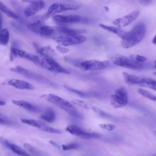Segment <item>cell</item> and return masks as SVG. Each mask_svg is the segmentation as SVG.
<instances>
[{
    "instance_id": "6da1fadb",
    "label": "cell",
    "mask_w": 156,
    "mask_h": 156,
    "mask_svg": "<svg viewBox=\"0 0 156 156\" xmlns=\"http://www.w3.org/2000/svg\"><path fill=\"white\" fill-rule=\"evenodd\" d=\"M146 32L144 24L140 23L136 24L130 31L126 32L121 38V46L128 49L139 43L145 36Z\"/></svg>"
},
{
    "instance_id": "7a4b0ae2",
    "label": "cell",
    "mask_w": 156,
    "mask_h": 156,
    "mask_svg": "<svg viewBox=\"0 0 156 156\" xmlns=\"http://www.w3.org/2000/svg\"><path fill=\"white\" fill-rule=\"evenodd\" d=\"M41 97L48 101L51 102L52 104L60 108L63 110L66 113L77 118H82V115L75 108L73 104L66 99L58 96L56 94L48 93L44 94L41 96Z\"/></svg>"
},
{
    "instance_id": "3957f363",
    "label": "cell",
    "mask_w": 156,
    "mask_h": 156,
    "mask_svg": "<svg viewBox=\"0 0 156 156\" xmlns=\"http://www.w3.org/2000/svg\"><path fill=\"white\" fill-rule=\"evenodd\" d=\"M37 65L52 72L57 73L69 74L70 72L62 66L52 57H40L36 63Z\"/></svg>"
},
{
    "instance_id": "277c9868",
    "label": "cell",
    "mask_w": 156,
    "mask_h": 156,
    "mask_svg": "<svg viewBox=\"0 0 156 156\" xmlns=\"http://www.w3.org/2000/svg\"><path fill=\"white\" fill-rule=\"evenodd\" d=\"M79 8V6L76 4L55 2L49 6L48 10L42 16L41 20H46L51 16L57 15L56 14L68 10H75Z\"/></svg>"
},
{
    "instance_id": "5b68a950",
    "label": "cell",
    "mask_w": 156,
    "mask_h": 156,
    "mask_svg": "<svg viewBox=\"0 0 156 156\" xmlns=\"http://www.w3.org/2000/svg\"><path fill=\"white\" fill-rule=\"evenodd\" d=\"M128 103V94L124 87L116 89L114 94L110 96V104L115 108L126 106Z\"/></svg>"
},
{
    "instance_id": "8992f818",
    "label": "cell",
    "mask_w": 156,
    "mask_h": 156,
    "mask_svg": "<svg viewBox=\"0 0 156 156\" xmlns=\"http://www.w3.org/2000/svg\"><path fill=\"white\" fill-rule=\"evenodd\" d=\"M52 39L63 46H69L80 44L86 40V37L82 35H58L52 38Z\"/></svg>"
},
{
    "instance_id": "52a82bcc",
    "label": "cell",
    "mask_w": 156,
    "mask_h": 156,
    "mask_svg": "<svg viewBox=\"0 0 156 156\" xmlns=\"http://www.w3.org/2000/svg\"><path fill=\"white\" fill-rule=\"evenodd\" d=\"M112 61L115 65L131 69H141L144 66V63H138L130 57L117 56L114 57L112 59Z\"/></svg>"
},
{
    "instance_id": "ba28073f",
    "label": "cell",
    "mask_w": 156,
    "mask_h": 156,
    "mask_svg": "<svg viewBox=\"0 0 156 156\" xmlns=\"http://www.w3.org/2000/svg\"><path fill=\"white\" fill-rule=\"evenodd\" d=\"M110 65L108 60H89L80 63V68L85 71H99L107 68Z\"/></svg>"
},
{
    "instance_id": "9c48e42d",
    "label": "cell",
    "mask_w": 156,
    "mask_h": 156,
    "mask_svg": "<svg viewBox=\"0 0 156 156\" xmlns=\"http://www.w3.org/2000/svg\"><path fill=\"white\" fill-rule=\"evenodd\" d=\"M21 122L27 124L29 126L35 127L38 129H40L42 131H44L51 133H60L61 131L58 129L52 128L43 122L34 119H27V118H21Z\"/></svg>"
},
{
    "instance_id": "30bf717a",
    "label": "cell",
    "mask_w": 156,
    "mask_h": 156,
    "mask_svg": "<svg viewBox=\"0 0 156 156\" xmlns=\"http://www.w3.org/2000/svg\"><path fill=\"white\" fill-rule=\"evenodd\" d=\"M65 130L73 135H75L76 136H79L84 139L97 138H99L100 136L98 133L89 132L84 130L81 127L76 125H69L66 127Z\"/></svg>"
},
{
    "instance_id": "8fae6325",
    "label": "cell",
    "mask_w": 156,
    "mask_h": 156,
    "mask_svg": "<svg viewBox=\"0 0 156 156\" xmlns=\"http://www.w3.org/2000/svg\"><path fill=\"white\" fill-rule=\"evenodd\" d=\"M140 13V10H135L122 17L115 19L113 21V24L119 28L124 27L132 23L138 17Z\"/></svg>"
},
{
    "instance_id": "7c38bea8",
    "label": "cell",
    "mask_w": 156,
    "mask_h": 156,
    "mask_svg": "<svg viewBox=\"0 0 156 156\" xmlns=\"http://www.w3.org/2000/svg\"><path fill=\"white\" fill-rule=\"evenodd\" d=\"M53 21L58 24L77 23L82 21L83 18L77 15H57L52 17Z\"/></svg>"
},
{
    "instance_id": "4fadbf2b",
    "label": "cell",
    "mask_w": 156,
    "mask_h": 156,
    "mask_svg": "<svg viewBox=\"0 0 156 156\" xmlns=\"http://www.w3.org/2000/svg\"><path fill=\"white\" fill-rule=\"evenodd\" d=\"M4 83L5 85H7L9 86H10L20 90H34V88L33 85L31 83H30L29 82L24 80L14 79V78L5 80Z\"/></svg>"
},
{
    "instance_id": "5bb4252c",
    "label": "cell",
    "mask_w": 156,
    "mask_h": 156,
    "mask_svg": "<svg viewBox=\"0 0 156 156\" xmlns=\"http://www.w3.org/2000/svg\"><path fill=\"white\" fill-rule=\"evenodd\" d=\"M38 35L43 37H52V38L60 35L59 26H46L41 24L39 29Z\"/></svg>"
},
{
    "instance_id": "9a60e30c",
    "label": "cell",
    "mask_w": 156,
    "mask_h": 156,
    "mask_svg": "<svg viewBox=\"0 0 156 156\" xmlns=\"http://www.w3.org/2000/svg\"><path fill=\"white\" fill-rule=\"evenodd\" d=\"M45 3L41 1H32L29 5L26 8L24 12L26 17H30L36 14L38 12L44 8Z\"/></svg>"
},
{
    "instance_id": "2e32d148",
    "label": "cell",
    "mask_w": 156,
    "mask_h": 156,
    "mask_svg": "<svg viewBox=\"0 0 156 156\" xmlns=\"http://www.w3.org/2000/svg\"><path fill=\"white\" fill-rule=\"evenodd\" d=\"M11 52L14 56L22 58L28 61H30L34 63H35V65L39 58V57L38 55L30 54L26 51H24L23 50H21L16 48H12Z\"/></svg>"
},
{
    "instance_id": "e0dca14e",
    "label": "cell",
    "mask_w": 156,
    "mask_h": 156,
    "mask_svg": "<svg viewBox=\"0 0 156 156\" xmlns=\"http://www.w3.org/2000/svg\"><path fill=\"white\" fill-rule=\"evenodd\" d=\"M10 70L13 72L17 73L18 74L23 75V76H25V77H27L30 78V79H39V78H38V76L36 74H34V73L31 72L30 71H29L21 66H16L15 67L11 68Z\"/></svg>"
},
{
    "instance_id": "ac0fdd59",
    "label": "cell",
    "mask_w": 156,
    "mask_h": 156,
    "mask_svg": "<svg viewBox=\"0 0 156 156\" xmlns=\"http://www.w3.org/2000/svg\"><path fill=\"white\" fill-rule=\"evenodd\" d=\"M122 76L124 81L126 83L129 85H140L142 77L133 74H130L129 73L124 72L122 73Z\"/></svg>"
},
{
    "instance_id": "d6986e66",
    "label": "cell",
    "mask_w": 156,
    "mask_h": 156,
    "mask_svg": "<svg viewBox=\"0 0 156 156\" xmlns=\"http://www.w3.org/2000/svg\"><path fill=\"white\" fill-rule=\"evenodd\" d=\"M4 144L5 145V146L7 147H8L10 150H11L13 152L15 153L16 154L20 155V156H31L30 155H29V154H28L27 152H26L23 149H22L21 147L10 143L7 141H4Z\"/></svg>"
},
{
    "instance_id": "ffe728a7",
    "label": "cell",
    "mask_w": 156,
    "mask_h": 156,
    "mask_svg": "<svg viewBox=\"0 0 156 156\" xmlns=\"http://www.w3.org/2000/svg\"><path fill=\"white\" fill-rule=\"evenodd\" d=\"M60 35H81L85 32V30L79 29H71L65 26H59Z\"/></svg>"
},
{
    "instance_id": "44dd1931",
    "label": "cell",
    "mask_w": 156,
    "mask_h": 156,
    "mask_svg": "<svg viewBox=\"0 0 156 156\" xmlns=\"http://www.w3.org/2000/svg\"><path fill=\"white\" fill-rule=\"evenodd\" d=\"M12 102L14 105H15L16 106H18L21 108H23L24 109H26L28 111L36 112V110H37V107L35 106H34L31 103H30V102H29L26 101L13 99V100L12 101Z\"/></svg>"
},
{
    "instance_id": "7402d4cb",
    "label": "cell",
    "mask_w": 156,
    "mask_h": 156,
    "mask_svg": "<svg viewBox=\"0 0 156 156\" xmlns=\"http://www.w3.org/2000/svg\"><path fill=\"white\" fill-rule=\"evenodd\" d=\"M99 26L105 30H107L108 32H112V33L116 34V35L119 37L121 38H122L124 37V35H125V34L126 32V31L121 29L120 28H119L118 27L108 26V25L104 24H99Z\"/></svg>"
},
{
    "instance_id": "603a6c76",
    "label": "cell",
    "mask_w": 156,
    "mask_h": 156,
    "mask_svg": "<svg viewBox=\"0 0 156 156\" xmlns=\"http://www.w3.org/2000/svg\"><path fill=\"white\" fill-rule=\"evenodd\" d=\"M40 117L44 121H46L48 122H52L55 121L56 116L54 110L52 108L48 107L41 114Z\"/></svg>"
},
{
    "instance_id": "cb8c5ba5",
    "label": "cell",
    "mask_w": 156,
    "mask_h": 156,
    "mask_svg": "<svg viewBox=\"0 0 156 156\" xmlns=\"http://www.w3.org/2000/svg\"><path fill=\"white\" fill-rule=\"evenodd\" d=\"M37 49L38 52L44 57H52L56 55L55 51L50 46L38 47L37 48Z\"/></svg>"
},
{
    "instance_id": "d4e9b609",
    "label": "cell",
    "mask_w": 156,
    "mask_h": 156,
    "mask_svg": "<svg viewBox=\"0 0 156 156\" xmlns=\"http://www.w3.org/2000/svg\"><path fill=\"white\" fill-rule=\"evenodd\" d=\"M0 9L4 13H5L7 16H9L10 18H12L15 19V20H17L19 18L18 15L16 13H15L13 10H12L10 9H9L7 6H6L2 2H0Z\"/></svg>"
},
{
    "instance_id": "484cf974",
    "label": "cell",
    "mask_w": 156,
    "mask_h": 156,
    "mask_svg": "<svg viewBox=\"0 0 156 156\" xmlns=\"http://www.w3.org/2000/svg\"><path fill=\"white\" fill-rule=\"evenodd\" d=\"M140 85L148 87L156 91V80L152 79L151 78L142 77Z\"/></svg>"
},
{
    "instance_id": "4316f807",
    "label": "cell",
    "mask_w": 156,
    "mask_h": 156,
    "mask_svg": "<svg viewBox=\"0 0 156 156\" xmlns=\"http://www.w3.org/2000/svg\"><path fill=\"white\" fill-rule=\"evenodd\" d=\"M10 34L9 30L7 28H2L0 32V43L2 45H7L9 41Z\"/></svg>"
},
{
    "instance_id": "83f0119b",
    "label": "cell",
    "mask_w": 156,
    "mask_h": 156,
    "mask_svg": "<svg viewBox=\"0 0 156 156\" xmlns=\"http://www.w3.org/2000/svg\"><path fill=\"white\" fill-rule=\"evenodd\" d=\"M137 91L142 96H143L147 99H149L152 101L156 102V95L155 94H154L151 93V92H149L143 88H138Z\"/></svg>"
},
{
    "instance_id": "f1b7e54d",
    "label": "cell",
    "mask_w": 156,
    "mask_h": 156,
    "mask_svg": "<svg viewBox=\"0 0 156 156\" xmlns=\"http://www.w3.org/2000/svg\"><path fill=\"white\" fill-rule=\"evenodd\" d=\"M72 103H73L74 104H76L77 105L82 107L85 108L87 109H90V108H93V106L92 105L89 103L88 102H86L85 101L83 100H80V99H73L71 101Z\"/></svg>"
},
{
    "instance_id": "f546056e",
    "label": "cell",
    "mask_w": 156,
    "mask_h": 156,
    "mask_svg": "<svg viewBox=\"0 0 156 156\" xmlns=\"http://www.w3.org/2000/svg\"><path fill=\"white\" fill-rule=\"evenodd\" d=\"M79 147V145L76 143H68L63 144L62 148L63 151H69L73 149H77Z\"/></svg>"
},
{
    "instance_id": "4dcf8cb0",
    "label": "cell",
    "mask_w": 156,
    "mask_h": 156,
    "mask_svg": "<svg viewBox=\"0 0 156 156\" xmlns=\"http://www.w3.org/2000/svg\"><path fill=\"white\" fill-rule=\"evenodd\" d=\"M99 126L104 130H106L107 131H112L116 128V126L113 124H108V123H102L99 124Z\"/></svg>"
},
{
    "instance_id": "1f68e13d",
    "label": "cell",
    "mask_w": 156,
    "mask_h": 156,
    "mask_svg": "<svg viewBox=\"0 0 156 156\" xmlns=\"http://www.w3.org/2000/svg\"><path fill=\"white\" fill-rule=\"evenodd\" d=\"M24 147L30 153H31V154H34V155H39V154H38V151H37L36 149H35L33 146H32L30 144H28V143H25V144H24Z\"/></svg>"
},
{
    "instance_id": "d6a6232c",
    "label": "cell",
    "mask_w": 156,
    "mask_h": 156,
    "mask_svg": "<svg viewBox=\"0 0 156 156\" xmlns=\"http://www.w3.org/2000/svg\"><path fill=\"white\" fill-rule=\"evenodd\" d=\"M131 58H132L134 60L138 63H143L146 60V57L140 55H132L130 56Z\"/></svg>"
},
{
    "instance_id": "836d02e7",
    "label": "cell",
    "mask_w": 156,
    "mask_h": 156,
    "mask_svg": "<svg viewBox=\"0 0 156 156\" xmlns=\"http://www.w3.org/2000/svg\"><path fill=\"white\" fill-rule=\"evenodd\" d=\"M55 48L57 51H58L59 52L62 53V54H65V53H67L69 52V49L67 48L61 46V45H57L55 46Z\"/></svg>"
},
{
    "instance_id": "e575fe53",
    "label": "cell",
    "mask_w": 156,
    "mask_h": 156,
    "mask_svg": "<svg viewBox=\"0 0 156 156\" xmlns=\"http://www.w3.org/2000/svg\"><path fill=\"white\" fill-rule=\"evenodd\" d=\"M139 2L143 5H150L152 2V1H148V0H142V1H139Z\"/></svg>"
},
{
    "instance_id": "d590c367",
    "label": "cell",
    "mask_w": 156,
    "mask_h": 156,
    "mask_svg": "<svg viewBox=\"0 0 156 156\" xmlns=\"http://www.w3.org/2000/svg\"><path fill=\"white\" fill-rule=\"evenodd\" d=\"M152 43L154 44H156V34L155 35V36L153 37L152 40Z\"/></svg>"
},
{
    "instance_id": "8d00e7d4",
    "label": "cell",
    "mask_w": 156,
    "mask_h": 156,
    "mask_svg": "<svg viewBox=\"0 0 156 156\" xmlns=\"http://www.w3.org/2000/svg\"><path fill=\"white\" fill-rule=\"evenodd\" d=\"M5 102H4V101H2V100H1L0 105H5Z\"/></svg>"
},
{
    "instance_id": "74e56055",
    "label": "cell",
    "mask_w": 156,
    "mask_h": 156,
    "mask_svg": "<svg viewBox=\"0 0 156 156\" xmlns=\"http://www.w3.org/2000/svg\"><path fill=\"white\" fill-rule=\"evenodd\" d=\"M154 67L155 68H156V60H155V62H154Z\"/></svg>"
},
{
    "instance_id": "f35d334b",
    "label": "cell",
    "mask_w": 156,
    "mask_h": 156,
    "mask_svg": "<svg viewBox=\"0 0 156 156\" xmlns=\"http://www.w3.org/2000/svg\"><path fill=\"white\" fill-rule=\"evenodd\" d=\"M153 74H154V75H155V76H156V72H154V73H153Z\"/></svg>"
},
{
    "instance_id": "ab89813d",
    "label": "cell",
    "mask_w": 156,
    "mask_h": 156,
    "mask_svg": "<svg viewBox=\"0 0 156 156\" xmlns=\"http://www.w3.org/2000/svg\"><path fill=\"white\" fill-rule=\"evenodd\" d=\"M154 133L156 134V131H154Z\"/></svg>"
},
{
    "instance_id": "60d3db41",
    "label": "cell",
    "mask_w": 156,
    "mask_h": 156,
    "mask_svg": "<svg viewBox=\"0 0 156 156\" xmlns=\"http://www.w3.org/2000/svg\"><path fill=\"white\" fill-rule=\"evenodd\" d=\"M153 156H156V155H153Z\"/></svg>"
}]
</instances>
